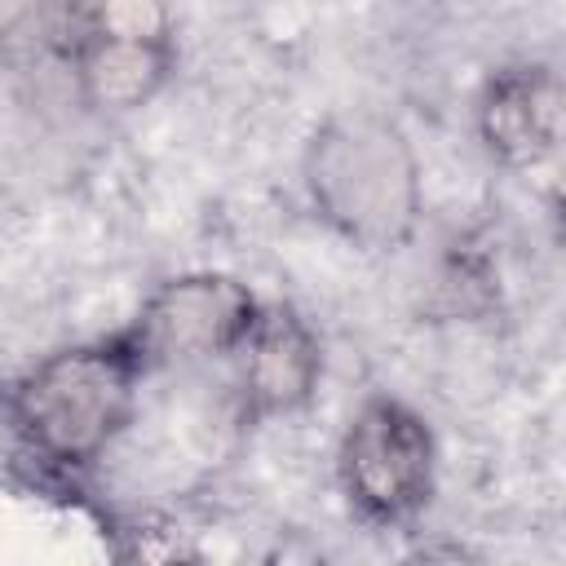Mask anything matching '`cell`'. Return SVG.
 <instances>
[{"instance_id":"6da1fadb","label":"cell","mask_w":566,"mask_h":566,"mask_svg":"<svg viewBox=\"0 0 566 566\" xmlns=\"http://www.w3.org/2000/svg\"><path fill=\"white\" fill-rule=\"evenodd\" d=\"M305 190L318 217L363 252H394L420 221V159L376 111L332 115L305 146Z\"/></svg>"},{"instance_id":"7a4b0ae2","label":"cell","mask_w":566,"mask_h":566,"mask_svg":"<svg viewBox=\"0 0 566 566\" xmlns=\"http://www.w3.org/2000/svg\"><path fill=\"white\" fill-rule=\"evenodd\" d=\"M142 376V363L119 336L57 349L13 385V429L49 464H93L133 420Z\"/></svg>"},{"instance_id":"3957f363","label":"cell","mask_w":566,"mask_h":566,"mask_svg":"<svg viewBox=\"0 0 566 566\" xmlns=\"http://www.w3.org/2000/svg\"><path fill=\"white\" fill-rule=\"evenodd\" d=\"M340 486L376 526L411 522L433 491V433L398 398H367L340 438Z\"/></svg>"},{"instance_id":"277c9868","label":"cell","mask_w":566,"mask_h":566,"mask_svg":"<svg viewBox=\"0 0 566 566\" xmlns=\"http://www.w3.org/2000/svg\"><path fill=\"white\" fill-rule=\"evenodd\" d=\"M256 314H261V305L239 279L186 274V279L164 283L142 305V314L115 336L133 349L142 371L186 367V363L239 354Z\"/></svg>"},{"instance_id":"5b68a950","label":"cell","mask_w":566,"mask_h":566,"mask_svg":"<svg viewBox=\"0 0 566 566\" xmlns=\"http://www.w3.org/2000/svg\"><path fill=\"white\" fill-rule=\"evenodd\" d=\"M478 133L509 168H539L562 142V84L553 66H509L486 80L478 102Z\"/></svg>"},{"instance_id":"8992f818","label":"cell","mask_w":566,"mask_h":566,"mask_svg":"<svg viewBox=\"0 0 566 566\" xmlns=\"http://www.w3.org/2000/svg\"><path fill=\"white\" fill-rule=\"evenodd\" d=\"M239 354H243V376H239L243 407L252 416H287L310 402L323 358L314 332L287 305L261 310Z\"/></svg>"},{"instance_id":"52a82bcc","label":"cell","mask_w":566,"mask_h":566,"mask_svg":"<svg viewBox=\"0 0 566 566\" xmlns=\"http://www.w3.org/2000/svg\"><path fill=\"white\" fill-rule=\"evenodd\" d=\"M71 62H75L80 97L93 111H137L164 88L172 71V40L84 31L71 44Z\"/></svg>"},{"instance_id":"ba28073f","label":"cell","mask_w":566,"mask_h":566,"mask_svg":"<svg viewBox=\"0 0 566 566\" xmlns=\"http://www.w3.org/2000/svg\"><path fill=\"white\" fill-rule=\"evenodd\" d=\"M35 9H40V0H0V40L22 31L35 18Z\"/></svg>"}]
</instances>
